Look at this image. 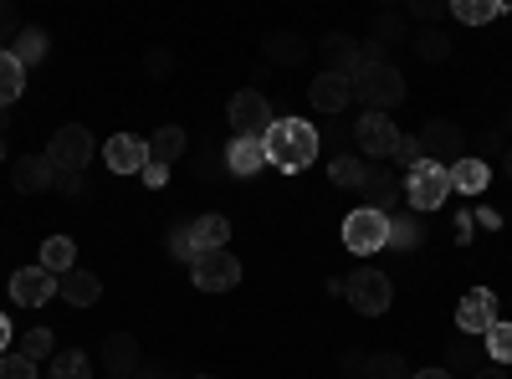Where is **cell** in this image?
<instances>
[{
	"label": "cell",
	"mask_w": 512,
	"mask_h": 379,
	"mask_svg": "<svg viewBox=\"0 0 512 379\" xmlns=\"http://www.w3.org/2000/svg\"><path fill=\"white\" fill-rule=\"evenodd\" d=\"M262 144H267V164L282 170V175H303L318 159V129L303 123V118H277Z\"/></svg>",
	"instance_id": "1"
},
{
	"label": "cell",
	"mask_w": 512,
	"mask_h": 379,
	"mask_svg": "<svg viewBox=\"0 0 512 379\" xmlns=\"http://www.w3.org/2000/svg\"><path fill=\"white\" fill-rule=\"evenodd\" d=\"M354 98L364 103V113H390V108H400V103H405V77H400V67L379 52V57L354 77Z\"/></svg>",
	"instance_id": "2"
},
{
	"label": "cell",
	"mask_w": 512,
	"mask_h": 379,
	"mask_svg": "<svg viewBox=\"0 0 512 379\" xmlns=\"http://www.w3.org/2000/svg\"><path fill=\"white\" fill-rule=\"evenodd\" d=\"M344 298H349V308H354V313L379 318L384 308L395 303V287H390V277H384L379 267H359V272H349V277H344Z\"/></svg>",
	"instance_id": "3"
},
{
	"label": "cell",
	"mask_w": 512,
	"mask_h": 379,
	"mask_svg": "<svg viewBox=\"0 0 512 379\" xmlns=\"http://www.w3.org/2000/svg\"><path fill=\"white\" fill-rule=\"evenodd\" d=\"M344 246L354 251V257H369V251L390 246V216L374 210V205L349 210V216H344Z\"/></svg>",
	"instance_id": "4"
},
{
	"label": "cell",
	"mask_w": 512,
	"mask_h": 379,
	"mask_svg": "<svg viewBox=\"0 0 512 379\" xmlns=\"http://www.w3.org/2000/svg\"><path fill=\"white\" fill-rule=\"evenodd\" d=\"M226 123L236 129V139H267V129H272V103H267V93H256V88H246V93H236L231 98V108H226Z\"/></svg>",
	"instance_id": "5"
},
{
	"label": "cell",
	"mask_w": 512,
	"mask_h": 379,
	"mask_svg": "<svg viewBox=\"0 0 512 379\" xmlns=\"http://www.w3.org/2000/svg\"><path fill=\"white\" fill-rule=\"evenodd\" d=\"M405 195H410L415 210H436V205H446V195H451V170H446V164L420 159L415 170H410V180H405Z\"/></svg>",
	"instance_id": "6"
},
{
	"label": "cell",
	"mask_w": 512,
	"mask_h": 379,
	"mask_svg": "<svg viewBox=\"0 0 512 379\" xmlns=\"http://www.w3.org/2000/svg\"><path fill=\"white\" fill-rule=\"evenodd\" d=\"M415 139H420V159H431V164H456V159H466V134H461V123H451V118L425 123Z\"/></svg>",
	"instance_id": "7"
},
{
	"label": "cell",
	"mask_w": 512,
	"mask_h": 379,
	"mask_svg": "<svg viewBox=\"0 0 512 379\" xmlns=\"http://www.w3.org/2000/svg\"><path fill=\"white\" fill-rule=\"evenodd\" d=\"M52 170H77L82 175V164H93V134L82 129V123H62V129L52 134Z\"/></svg>",
	"instance_id": "8"
},
{
	"label": "cell",
	"mask_w": 512,
	"mask_h": 379,
	"mask_svg": "<svg viewBox=\"0 0 512 379\" xmlns=\"http://www.w3.org/2000/svg\"><path fill=\"white\" fill-rule=\"evenodd\" d=\"M190 277L200 292H231L241 282V262L231 257V251H200V257L190 262Z\"/></svg>",
	"instance_id": "9"
},
{
	"label": "cell",
	"mask_w": 512,
	"mask_h": 379,
	"mask_svg": "<svg viewBox=\"0 0 512 379\" xmlns=\"http://www.w3.org/2000/svg\"><path fill=\"white\" fill-rule=\"evenodd\" d=\"M354 139H359V149H364L369 159H390L395 144H400V129L390 123V113H364V118L354 123Z\"/></svg>",
	"instance_id": "10"
},
{
	"label": "cell",
	"mask_w": 512,
	"mask_h": 379,
	"mask_svg": "<svg viewBox=\"0 0 512 379\" xmlns=\"http://www.w3.org/2000/svg\"><path fill=\"white\" fill-rule=\"evenodd\" d=\"M103 164L113 175H144V164H149V144L134 139V134H113L103 144Z\"/></svg>",
	"instance_id": "11"
},
{
	"label": "cell",
	"mask_w": 512,
	"mask_h": 379,
	"mask_svg": "<svg viewBox=\"0 0 512 379\" xmlns=\"http://www.w3.org/2000/svg\"><path fill=\"white\" fill-rule=\"evenodd\" d=\"M52 292H57V277L47 267H21L11 272V298L21 308H41V303H52Z\"/></svg>",
	"instance_id": "12"
},
{
	"label": "cell",
	"mask_w": 512,
	"mask_h": 379,
	"mask_svg": "<svg viewBox=\"0 0 512 379\" xmlns=\"http://www.w3.org/2000/svg\"><path fill=\"white\" fill-rule=\"evenodd\" d=\"M308 98H313L318 113H344L349 98H354V82H349L344 72H318L313 88H308Z\"/></svg>",
	"instance_id": "13"
},
{
	"label": "cell",
	"mask_w": 512,
	"mask_h": 379,
	"mask_svg": "<svg viewBox=\"0 0 512 379\" xmlns=\"http://www.w3.org/2000/svg\"><path fill=\"white\" fill-rule=\"evenodd\" d=\"M52 180H57V170H52V159H47V154H21V159L11 164V185H16L21 195L52 190Z\"/></svg>",
	"instance_id": "14"
},
{
	"label": "cell",
	"mask_w": 512,
	"mask_h": 379,
	"mask_svg": "<svg viewBox=\"0 0 512 379\" xmlns=\"http://www.w3.org/2000/svg\"><path fill=\"white\" fill-rule=\"evenodd\" d=\"M497 323V298L487 287H477V292H466L461 298V308H456V328L461 333H487Z\"/></svg>",
	"instance_id": "15"
},
{
	"label": "cell",
	"mask_w": 512,
	"mask_h": 379,
	"mask_svg": "<svg viewBox=\"0 0 512 379\" xmlns=\"http://www.w3.org/2000/svg\"><path fill=\"white\" fill-rule=\"evenodd\" d=\"M103 369L113 379H134L139 374V344H134V333H108V339H103Z\"/></svg>",
	"instance_id": "16"
},
{
	"label": "cell",
	"mask_w": 512,
	"mask_h": 379,
	"mask_svg": "<svg viewBox=\"0 0 512 379\" xmlns=\"http://www.w3.org/2000/svg\"><path fill=\"white\" fill-rule=\"evenodd\" d=\"M57 292L72 303V308H93L98 298H103V282L93 277V272H82V267H72V272H62L57 277Z\"/></svg>",
	"instance_id": "17"
},
{
	"label": "cell",
	"mask_w": 512,
	"mask_h": 379,
	"mask_svg": "<svg viewBox=\"0 0 512 379\" xmlns=\"http://www.w3.org/2000/svg\"><path fill=\"white\" fill-rule=\"evenodd\" d=\"M226 170L231 175H256V170H267V144L262 139H231V149H226Z\"/></svg>",
	"instance_id": "18"
},
{
	"label": "cell",
	"mask_w": 512,
	"mask_h": 379,
	"mask_svg": "<svg viewBox=\"0 0 512 379\" xmlns=\"http://www.w3.org/2000/svg\"><path fill=\"white\" fill-rule=\"evenodd\" d=\"M359 190H364V200H369L374 210H384V216H390V205L400 200V180L384 170V164H369V175H364Z\"/></svg>",
	"instance_id": "19"
},
{
	"label": "cell",
	"mask_w": 512,
	"mask_h": 379,
	"mask_svg": "<svg viewBox=\"0 0 512 379\" xmlns=\"http://www.w3.org/2000/svg\"><path fill=\"white\" fill-rule=\"evenodd\" d=\"M262 52H267L272 67H297V62L308 57V41H303V36H292V31H272V36L262 41Z\"/></svg>",
	"instance_id": "20"
},
{
	"label": "cell",
	"mask_w": 512,
	"mask_h": 379,
	"mask_svg": "<svg viewBox=\"0 0 512 379\" xmlns=\"http://www.w3.org/2000/svg\"><path fill=\"white\" fill-rule=\"evenodd\" d=\"M190 241H195V251H226L231 221L226 216H200V221H190Z\"/></svg>",
	"instance_id": "21"
},
{
	"label": "cell",
	"mask_w": 512,
	"mask_h": 379,
	"mask_svg": "<svg viewBox=\"0 0 512 379\" xmlns=\"http://www.w3.org/2000/svg\"><path fill=\"white\" fill-rule=\"evenodd\" d=\"M492 185V170L482 159H456L451 164V190H461V195H482Z\"/></svg>",
	"instance_id": "22"
},
{
	"label": "cell",
	"mask_w": 512,
	"mask_h": 379,
	"mask_svg": "<svg viewBox=\"0 0 512 379\" xmlns=\"http://www.w3.org/2000/svg\"><path fill=\"white\" fill-rule=\"evenodd\" d=\"M72 262H77L72 236H47V241H41V262L36 267H47L52 277H62V272H72Z\"/></svg>",
	"instance_id": "23"
},
{
	"label": "cell",
	"mask_w": 512,
	"mask_h": 379,
	"mask_svg": "<svg viewBox=\"0 0 512 379\" xmlns=\"http://www.w3.org/2000/svg\"><path fill=\"white\" fill-rule=\"evenodd\" d=\"M26 93V67L11 57V47H0V108H11Z\"/></svg>",
	"instance_id": "24"
},
{
	"label": "cell",
	"mask_w": 512,
	"mask_h": 379,
	"mask_svg": "<svg viewBox=\"0 0 512 379\" xmlns=\"http://www.w3.org/2000/svg\"><path fill=\"white\" fill-rule=\"evenodd\" d=\"M185 154V129H175V123H164V129L149 139V164H164V170H169V164H175Z\"/></svg>",
	"instance_id": "25"
},
{
	"label": "cell",
	"mask_w": 512,
	"mask_h": 379,
	"mask_svg": "<svg viewBox=\"0 0 512 379\" xmlns=\"http://www.w3.org/2000/svg\"><path fill=\"white\" fill-rule=\"evenodd\" d=\"M420 216L415 210H390V251H415L420 246Z\"/></svg>",
	"instance_id": "26"
},
{
	"label": "cell",
	"mask_w": 512,
	"mask_h": 379,
	"mask_svg": "<svg viewBox=\"0 0 512 379\" xmlns=\"http://www.w3.org/2000/svg\"><path fill=\"white\" fill-rule=\"evenodd\" d=\"M11 57L21 67H36L41 57H47V31H36V26H21V36L11 41Z\"/></svg>",
	"instance_id": "27"
},
{
	"label": "cell",
	"mask_w": 512,
	"mask_h": 379,
	"mask_svg": "<svg viewBox=\"0 0 512 379\" xmlns=\"http://www.w3.org/2000/svg\"><path fill=\"white\" fill-rule=\"evenodd\" d=\"M364 175H369V164L359 154H333V164H328V180L333 185H349V190H359Z\"/></svg>",
	"instance_id": "28"
},
{
	"label": "cell",
	"mask_w": 512,
	"mask_h": 379,
	"mask_svg": "<svg viewBox=\"0 0 512 379\" xmlns=\"http://www.w3.org/2000/svg\"><path fill=\"white\" fill-rule=\"evenodd\" d=\"M451 16H456V21H466V26H487V21H497V16H502V0H456Z\"/></svg>",
	"instance_id": "29"
},
{
	"label": "cell",
	"mask_w": 512,
	"mask_h": 379,
	"mask_svg": "<svg viewBox=\"0 0 512 379\" xmlns=\"http://www.w3.org/2000/svg\"><path fill=\"white\" fill-rule=\"evenodd\" d=\"M410 47H415L425 62H446V57H451V36L436 31V26H425L420 36H410Z\"/></svg>",
	"instance_id": "30"
},
{
	"label": "cell",
	"mask_w": 512,
	"mask_h": 379,
	"mask_svg": "<svg viewBox=\"0 0 512 379\" xmlns=\"http://www.w3.org/2000/svg\"><path fill=\"white\" fill-rule=\"evenodd\" d=\"M482 339H487V359H492V364H512V323L497 318Z\"/></svg>",
	"instance_id": "31"
},
{
	"label": "cell",
	"mask_w": 512,
	"mask_h": 379,
	"mask_svg": "<svg viewBox=\"0 0 512 379\" xmlns=\"http://www.w3.org/2000/svg\"><path fill=\"white\" fill-rule=\"evenodd\" d=\"M52 379H93V364H88V354H77V349H67V354H52Z\"/></svg>",
	"instance_id": "32"
},
{
	"label": "cell",
	"mask_w": 512,
	"mask_h": 379,
	"mask_svg": "<svg viewBox=\"0 0 512 379\" xmlns=\"http://www.w3.org/2000/svg\"><path fill=\"white\" fill-rule=\"evenodd\" d=\"M16 354H26L31 364L52 359V328H26V333H21V349H16Z\"/></svg>",
	"instance_id": "33"
},
{
	"label": "cell",
	"mask_w": 512,
	"mask_h": 379,
	"mask_svg": "<svg viewBox=\"0 0 512 379\" xmlns=\"http://www.w3.org/2000/svg\"><path fill=\"white\" fill-rule=\"evenodd\" d=\"M364 374H369V379H410V364H405L400 354H374Z\"/></svg>",
	"instance_id": "34"
},
{
	"label": "cell",
	"mask_w": 512,
	"mask_h": 379,
	"mask_svg": "<svg viewBox=\"0 0 512 379\" xmlns=\"http://www.w3.org/2000/svg\"><path fill=\"white\" fill-rule=\"evenodd\" d=\"M0 379H36V364L26 354H0Z\"/></svg>",
	"instance_id": "35"
},
{
	"label": "cell",
	"mask_w": 512,
	"mask_h": 379,
	"mask_svg": "<svg viewBox=\"0 0 512 379\" xmlns=\"http://www.w3.org/2000/svg\"><path fill=\"white\" fill-rule=\"evenodd\" d=\"M400 36H405V21H400V16H379V21H374V41H369V47L379 52L384 41H400Z\"/></svg>",
	"instance_id": "36"
},
{
	"label": "cell",
	"mask_w": 512,
	"mask_h": 379,
	"mask_svg": "<svg viewBox=\"0 0 512 379\" xmlns=\"http://www.w3.org/2000/svg\"><path fill=\"white\" fill-rule=\"evenodd\" d=\"M169 251H175L180 262H195V257H200L195 241H190V226H175V231H169Z\"/></svg>",
	"instance_id": "37"
},
{
	"label": "cell",
	"mask_w": 512,
	"mask_h": 379,
	"mask_svg": "<svg viewBox=\"0 0 512 379\" xmlns=\"http://www.w3.org/2000/svg\"><path fill=\"white\" fill-rule=\"evenodd\" d=\"M390 159H400V164H410V170H415V164H420V139H405V134H400V144H395Z\"/></svg>",
	"instance_id": "38"
},
{
	"label": "cell",
	"mask_w": 512,
	"mask_h": 379,
	"mask_svg": "<svg viewBox=\"0 0 512 379\" xmlns=\"http://www.w3.org/2000/svg\"><path fill=\"white\" fill-rule=\"evenodd\" d=\"M410 16H425V21H436V16H451V6H441V0H415Z\"/></svg>",
	"instance_id": "39"
},
{
	"label": "cell",
	"mask_w": 512,
	"mask_h": 379,
	"mask_svg": "<svg viewBox=\"0 0 512 379\" xmlns=\"http://www.w3.org/2000/svg\"><path fill=\"white\" fill-rule=\"evenodd\" d=\"M21 36V21H16V11L11 6H0V41H16Z\"/></svg>",
	"instance_id": "40"
},
{
	"label": "cell",
	"mask_w": 512,
	"mask_h": 379,
	"mask_svg": "<svg viewBox=\"0 0 512 379\" xmlns=\"http://www.w3.org/2000/svg\"><path fill=\"white\" fill-rule=\"evenodd\" d=\"M62 195H82V175L77 170H57V180H52Z\"/></svg>",
	"instance_id": "41"
},
{
	"label": "cell",
	"mask_w": 512,
	"mask_h": 379,
	"mask_svg": "<svg viewBox=\"0 0 512 379\" xmlns=\"http://www.w3.org/2000/svg\"><path fill=\"white\" fill-rule=\"evenodd\" d=\"M364 369H369V359H364L359 349H349V354H344V374H364Z\"/></svg>",
	"instance_id": "42"
},
{
	"label": "cell",
	"mask_w": 512,
	"mask_h": 379,
	"mask_svg": "<svg viewBox=\"0 0 512 379\" xmlns=\"http://www.w3.org/2000/svg\"><path fill=\"white\" fill-rule=\"evenodd\" d=\"M169 67H175V57H169V52H154V57H149V72H154V77H164Z\"/></svg>",
	"instance_id": "43"
},
{
	"label": "cell",
	"mask_w": 512,
	"mask_h": 379,
	"mask_svg": "<svg viewBox=\"0 0 512 379\" xmlns=\"http://www.w3.org/2000/svg\"><path fill=\"white\" fill-rule=\"evenodd\" d=\"M144 180H149V185H164L169 170H164V164H144Z\"/></svg>",
	"instance_id": "44"
},
{
	"label": "cell",
	"mask_w": 512,
	"mask_h": 379,
	"mask_svg": "<svg viewBox=\"0 0 512 379\" xmlns=\"http://www.w3.org/2000/svg\"><path fill=\"white\" fill-rule=\"evenodd\" d=\"M0 354H11V318L0 313Z\"/></svg>",
	"instance_id": "45"
},
{
	"label": "cell",
	"mask_w": 512,
	"mask_h": 379,
	"mask_svg": "<svg viewBox=\"0 0 512 379\" xmlns=\"http://www.w3.org/2000/svg\"><path fill=\"white\" fill-rule=\"evenodd\" d=\"M410 379H451V369H415Z\"/></svg>",
	"instance_id": "46"
},
{
	"label": "cell",
	"mask_w": 512,
	"mask_h": 379,
	"mask_svg": "<svg viewBox=\"0 0 512 379\" xmlns=\"http://www.w3.org/2000/svg\"><path fill=\"white\" fill-rule=\"evenodd\" d=\"M472 379H507V369H497V364H487V369H477Z\"/></svg>",
	"instance_id": "47"
},
{
	"label": "cell",
	"mask_w": 512,
	"mask_h": 379,
	"mask_svg": "<svg viewBox=\"0 0 512 379\" xmlns=\"http://www.w3.org/2000/svg\"><path fill=\"white\" fill-rule=\"evenodd\" d=\"M502 170H507V180H512V149L502 154Z\"/></svg>",
	"instance_id": "48"
},
{
	"label": "cell",
	"mask_w": 512,
	"mask_h": 379,
	"mask_svg": "<svg viewBox=\"0 0 512 379\" xmlns=\"http://www.w3.org/2000/svg\"><path fill=\"white\" fill-rule=\"evenodd\" d=\"M0 164H6V139H0Z\"/></svg>",
	"instance_id": "49"
},
{
	"label": "cell",
	"mask_w": 512,
	"mask_h": 379,
	"mask_svg": "<svg viewBox=\"0 0 512 379\" xmlns=\"http://www.w3.org/2000/svg\"><path fill=\"white\" fill-rule=\"evenodd\" d=\"M200 379H210V374H200Z\"/></svg>",
	"instance_id": "50"
}]
</instances>
